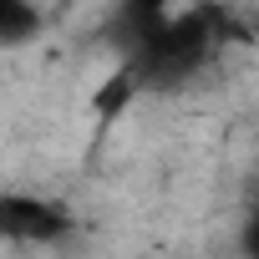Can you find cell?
<instances>
[{
  "label": "cell",
  "instance_id": "2",
  "mask_svg": "<svg viewBox=\"0 0 259 259\" xmlns=\"http://www.w3.org/2000/svg\"><path fill=\"white\" fill-rule=\"evenodd\" d=\"M0 234L16 249H51V244H66L76 234V219L66 203L46 198V193H21L11 188L0 198Z\"/></svg>",
  "mask_w": 259,
  "mask_h": 259
},
{
  "label": "cell",
  "instance_id": "3",
  "mask_svg": "<svg viewBox=\"0 0 259 259\" xmlns=\"http://www.w3.org/2000/svg\"><path fill=\"white\" fill-rule=\"evenodd\" d=\"M41 36V0H0V41L6 51H21Z\"/></svg>",
  "mask_w": 259,
  "mask_h": 259
},
{
  "label": "cell",
  "instance_id": "1",
  "mask_svg": "<svg viewBox=\"0 0 259 259\" xmlns=\"http://www.w3.org/2000/svg\"><path fill=\"white\" fill-rule=\"evenodd\" d=\"M107 36L117 46V71L138 92H183L234 36V21L213 0H117Z\"/></svg>",
  "mask_w": 259,
  "mask_h": 259
},
{
  "label": "cell",
  "instance_id": "4",
  "mask_svg": "<svg viewBox=\"0 0 259 259\" xmlns=\"http://www.w3.org/2000/svg\"><path fill=\"white\" fill-rule=\"evenodd\" d=\"M239 254L244 259H259V208L244 219V229H239Z\"/></svg>",
  "mask_w": 259,
  "mask_h": 259
}]
</instances>
